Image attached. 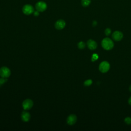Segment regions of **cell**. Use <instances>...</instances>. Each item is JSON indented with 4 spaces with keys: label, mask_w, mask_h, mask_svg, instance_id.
<instances>
[{
    "label": "cell",
    "mask_w": 131,
    "mask_h": 131,
    "mask_svg": "<svg viewBox=\"0 0 131 131\" xmlns=\"http://www.w3.org/2000/svg\"><path fill=\"white\" fill-rule=\"evenodd\" d=\"M101 46L104 50L108 51L112 50L114 48V43L111 38L105 37L101 41Z\"/></svg>",
    "instance_id": "cell-1"
},
{
    "label": "cell",
    "mask_w": 131,
    "mask_h": 131,
    "mask_svg": "<svg viewBox=\"0 0 131 131\" xmlns=\"http://www.w3.org/2000/svg\"><path fill=\"white\" fill-rule=\"evenodd\" d=\"M110 69V64L107 61H102L99 66V70L102 73L107 72Z\"/></svg>",
    "instance_id": "cell-2"
},
{
    "label": "cell",
    "mask_w": 131,
    "mask_h": 131,
    "mask_svg": "<svg viewBox=\"0 0 131 131\" xmlns=\"http://www.w3.org/2000/svg\"><path fill=\"white\" fill-rule=\"evenodd\" d=\"M11 75L10 70L6 67H3L0 68V76L3 78H8Z\"/></svg>",
    "instance_id": "cell-3"
},
{
    "label": "cell",
    "mask_w": 131,
    "mask_h": 131,
    "mask_svg": "<svg viewBox=\"0 0 131 131\" xmlns=\"http://www.w3.org/2000/svg\"><path fill=\"white\" fill-rule=\"evenodd\" d=\"M22 106L24 110H29L33 107V102L30 99H26L23 102Z\"/></svg>",
    "instance_id": "cell-4"
},
{
    "label": "cell",
    "mask_w": 131,
    "mask_h": 131,
    "mask_svg": "<svg viewBox=\"0 0 131 131\" xmlns=\"http://www.w3.org/2000/svg\"><path fill=\"white\" fill-rule=\"evenodd\" d=\"M23 12L26 15H30L33 13L34 11L33 7L29 4H27L24 6L22 9Z\"/></svg>",
    "instance_id": "cell-5"
},
{
    "label": "cell",
    "mask_w": 131,
    "mask_h": 131,
    "mask_svg": "<svg viewBox=\"0 0 131 131\" xmlns=\"http://www.w3.org/2000/svg\"><path fill=\"white\" fill-rule=\"evenodd\" d=\"M112 37L114 40L116 41H119L123 38V34L122 32L120 31H115L113 33Z\"/></svg>",
    "instance_id": "cell-6"
},
{
    "label": "cell",
    "mask_w": 131,
    "mask_h": 131,
    "mask_svg": "<svg viewBox=\"0 0 131 131\" xmlns=\"http://www.w3.org/2000/svg\"><path fill=\"white\" fill-rule=\"evenodd\" d=\"M47 5L46 3L43 2H38L35 5V9L39 12H43L46 10Z\"/></svg>",
    "instance_id": "cell-7"
},
{
    "label": "cell",
    "mask_w": 131,
    "mask_h": 131,
    "mask_svg": "<svg viewBox=\"0 0 131 131\" xmlns=\"http://www.w3.org/2000/svg\"><path fill=\"white\" fill-rule=\"evenodd\" d=\"M77 117L75 114L70 115L67 118V123L70 125H72L77 122Z\"/></svg>",
    "instance_id": "cell-8"
},
{
    "label": "cell",
    "mask_w": 131,
    "mask_h": 131,
    "mask_svg": "<svg viewBox=\"0 0 131 131\" xmlns=\"http://www.w3.org/2000/svg\"><path fill=\"white\" fill-rule=\"evenodd\" d=\"M86 45L88 48L91 50H94L97 48V42L94 40H93L92 39H89L87 41Z\"/></svg>",
    "instance_id": "cell-9"
},
{
    "label": "cell",
    "mask_w": 131,
    "mask_h": 131,
    "mask_svg": "<svg viewBox=\"0 0 131 131\" xmlns=\"http://www.w3.org/2000/svg\"><path fill=\"white\" fill-rule=\"evenodd\" d=\"M66 26V22L63 19H59L55 24V27L57 30H62Z\"/></svg>",
    "instance_id": "cell-10"
},
{
    "label": "cell",
    "mask_w": 131,
    "mask_h": 131,
    "mask_svg": "<svg viewBox=\"0 0 131 131\" xmlns=\"http://www.w3.org/2000/svg\"><path fill=\"white\" fill-rule=\"evenodd\" d=\"M31 118L30 114L29 112L25 110L22 112L21 114V119L24 122H28Z\"/></svg>",
    "instance_id": "cell-11"
},
{
    "label": "cell",
    "mask_w": 131,
    "mask_h": 131,
    "mask_svg": "<svg viewBox=\"0 0 131 131\" xmlns=\"http://www.w3.org/2000/svg\"><path fill=\"white\" fill-rule=\"evenodd\" d=\"M91 0H81V3L82 6L86 7L90 5V4H91Z\"/></svg>",
    "instance_id": "cell-12"
},
{
    "label": "cell",
    "mask_w": 131,
    "mask_h": 131,
    "mask_svg": "<svg viewBox=\"0 0 131 131\" xmlns=\"http://www.w3.org/2000/svg\"><path fill=\"white\" fill-rule=\"evenodd\" d=\"M77 46H78V48L79 49H83L85 48V43L83 42V41H80L77 44Z\"/></svg>",
    "instance_id": "cell-13"
},
{
    "label": "cell",
    "mask_w": 131,
    "mask_h": 131,
    "mask_svg": "<svg viewBox=\"0 0 131 131\" xmlns=\"http://www.w3.org/2000/svg\"><path fill=\"white\" fill-rule=\"evenodd\" d=\"M93 83V81L92 79H88L84 82V85L85 86H89L91 85Z\"/></svg>",
    "instance_id": "cell-14"
},
{
    "label": "cell",
    "mask_w": 131,
    "mask_h": 131,
    "mask_svg": "<svg viewBox=\"0 0 131 131\" xmlns=\"http://www.w3.org/2000/svg\"><path fill=\"white\" fill-rule=\"evenodd\" d=\"M124 122L127 124H131V117H127L124 119Z\"/></svg>",
    "instance_id": "cell-15"
},
{
    "label": "cell",
    "mask_w": 131,
    "mask_h": 131,
    "mask_svg": "<svg viewBox=\"0 0 131 131\" xmlns=\"http://www.w3.org/2000/svg\"><path fill=\"white\" fill-rule=\"evenodd\" d=\"M111 32H112V31H111V29L107 28H106V29H105L104 33H105V35H106V36H109V35L111 34Z\"/></svg>",
    "instance_id": "cell-16"
},
{
    "label": "cell",
    "mask_w": 131,
    "mask_h": 131,
    "mask_svg": "<svg viewBox=\"0 0 131 131\" xmlns=\"http://www.w3.org/2000/svg\"><path fill=\"white\" fill-rule=\"evenodd\" d=\"M7 81V79L6 78H0V86L2 84H3L4 83H5Z\"/></svg>",
    "instance_id": "cell-17"
},
{
    "label": "cell",
    "mask_w": 131,
    "mask_h": 131,
    "mask_svg": "<svg viewBox=\"0 0 131 131\" xmlns=\"http://www.w3.org/2000/svg\"><path fill=\"white\" fill-rule=\"evenodd\" d=\"M98 58V55L96 54H94L92 56V60L93 61H95L96 60H97V59Z\"/></svg>",
    "instance_id": "cell-18"
},
{
    "label": "cell",
    "mask_w": 131,
    "mask_h": 131,
    "mask_svg": "<svg viewBox=\"0 0 131 131\" xmlns=\"http://www.w3.org/2000/svg\"><path fill=\"white\" fill-rule=\"evenodd\" d=\"M34 15H35V16H38V15H39V11H34Z\"/></svg>",
    "instance_id": "cell-19"
},
{
    "label": "cell",
    "mask_w": 131,
    "mask_h": 131,
    "mask_svg": "<svg viewBox=\"0 0 131 131\" xmlns=\"http://www.w3.org/2000/svg\"><path fill=\"white\" fill-rule=\"evenodd\" d=\"M128 103L129 105H131V96H130V97L129 98V99L128 100Z\"/></svg>",
    "instance_id": "cell-20"
},
{
    "label": "cell",
    "mask_w": 131,
    "mask_h": 131,
    "mask_svg": "<svg viewBox=\"0 0 131 131\" xmlns=\"http://www.w3.org/2000/svg\"><path fill=\"white\" fill-rule=\"evenodd\" d=\"M97 23L96 21H95V20L93 21V26H96L97 25Z\"/></svg>",
    "instance_id": "cell-21"
},
{
    "label": "cell",
    "mask_w": 131,
    "mask_h": 131,
    "mask_svg": "<svg viewBox=\"0 0 131 131\" xmlns=\"http://www.w3.org/2000/svg\"><path fill=\"white\" fill-rule=\"evenodd\" d=\"M129 91L131 92V85L129 87Z\"/></svg>",
    "instance_id": "cell-22"
}]
</instances>
